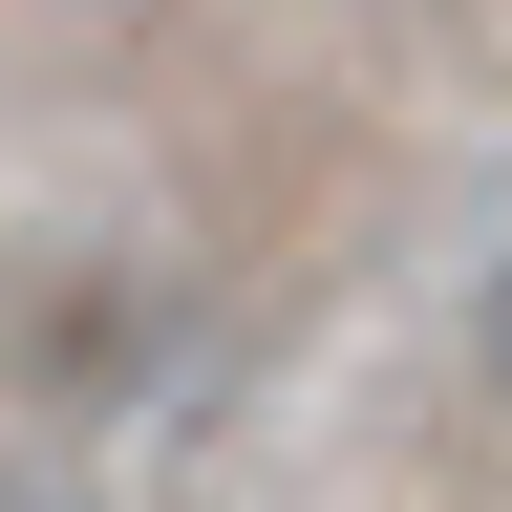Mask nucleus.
Instances as JSON below:
<instances>
[{
    "label": "nucleus",
    "mask_w": 512,
    "mask_h": 512,
    "mask_svg": "<svg viewBox=\"0 0 512 512\" xmlns=\"http://www.w3.org/2000/svg\"><path fill=\"white\" fill-rule=\"evenodd\" d=\"M491 363H512V256H491Z\"/></svg>",
    "instance_id": "obj_1"
}]
</instances>
